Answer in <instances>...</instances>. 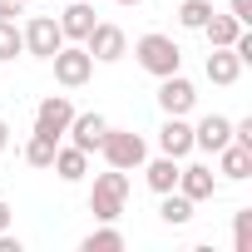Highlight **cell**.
<instances>
[{"mask_svg": "<svg viewBox=\"0 0 252 252\" xmlns=\"http://www.w3.org/2000/svg\"><path fill=\"white\" fill-rule=\"evenodd\" d=\"M94 30V0H74V5L60 15V35L69 45H84V35Z\"/></svg>", "mask_w": 252, "mask_h": 252, "instance_id": "13", "label": "cell"}, {"mask_svg": "<svg viewBox=\"0 0 252 252\" xmlns=\"http://www.w3.org/2000/svg\"><path fill=\"white\" fill-rule=\"evenodd\" d=\"M20 35H25V55H35V60H50V55L64 45L55 15H30V20L20 25Z\"/></svg>", "mask_w": 252, "mask_h": 252, "instance_id": "5", "label": "cell"}, {"mask_svg": "<svg viewBox=\"0 0 252 252\" xmlns=\"http://www.w3.org/2000/svg\"><path fill=\"white\" fill-rule=\"evenodd\" d=\"M178 193H183V198H193V203L213 198V193H218L213 168H208V163H178Z\"/></svg>", "mask_w": 252, "mask_h": 252, "instance_id": "11", "label": "cell"}, {"mask_svg": "<svg viewBox=\"0 0 252 252\" xmlns=\"http://www.w3.org/2000/svg\"><path fill=\"white\" fill-rule=\"evenodd\" d=\"M193 104H198V89H193V79H183V69L158 79V109L163 114H188Z\"/></svg>", "mask_w": 252, "mask_h": 252, "instance_id": "8", "label": "cell"}, {"mask_svg": "<svg viewBox=\"0 0 252 252\" xmlns=\"http://www.w3.org/2000/svg\"><path fill=\"white\" fill-rule=\"evenodd\" d=\"M84 50H89L99 64H114V60H124V55H129V35H124L119 25H104V20H94V30L84 35Z\"/></svg>", "mask_w": 252, "mask_h": 252, "instance_id": "6", "label": "cell"}, {"mask_svg": "<svg viewBox=\"0 0 252 252\" xmlns=\"http://www.w3.org/2000/svg\"><path fill=\"white\" fill-rule=\"evenodd\" d=\"M119 247H124V232H119V227H109V222H104L99 232H89V237H84V252H119Z\"/></svg>", "mask_w": 252, "mask_h": 252, "instance_id": "22", "label": "cell"}, {"mask_svg": "<svg viewBox=\"0 0 252 252\" xmlns=\"http://www.w3.org/2000/svg\"><path fill=\"white\" fill-rule=\"evenodd\" d=\"M69 119H74V104H69V94H50V99H40V109H35V134L64 139Z\"/></svg>", "mask_w": 252, "mask_h": 252, "instance_id": "7", "label": "cell"}, {"mask_svg": "<svg viewBox=\"0 0 252 252\" xmlns=\"http://www.w3.org/2000/svg\"><path fill=\"white\" fill-rule=\"evenodd\" d=\"M10 227V203H0V232Z\"/></svg>", "mask_w": 252, "mask_h": 252, "instance_id": "29", "label": "cell"}, {"mask_svg": "<svg viewBox=\"0 0 252 252\" xmlns=\"http://www.w3.org/2000/svg\"><path fill=\"white\" fill-rule=\"evenodd\" d=\"M55 149H60V139H50V134H30V144H25V163H30V168H50V163H55Z\"/></svg>", "mask_w": 252, "mask_h": 252, "instance_id": "20", "label": "cell"}, {"mask_svg": "<svg viewBox=\"0 0 252 252\" xmlns=\"http://www.w3.org/2000/svg\"><path fill=\"white\" fill-rule=\"evenodd\" d=\"M99 154H104V163L109 168H144V158H149V144H144V134H134V129H104V139H99Z\"/></svg>", "mask_w": 252, "mask_h": 252, "instance_id": "1", "label": "cell"}, {"mask_svg": "<svg viewBox=\"0 0 252 252\" xmlns=\"http://www.w3.org/2000/svg\"><path fill=\"white\" fill-rule=\"evenodd\" d=\"M158 149H163L168 158H188V154H193V124H188L183 114H168V119H163Z\"/></svg>", "mask_w": 252, "mask_h": 252, "instance_id": "10", "label": "cell"}, {"mask_svg": "<svg viewBox=\"0 0 252 252\" xmlns=\"http://www.w3.org/2000/svg\"><path fill=\"white\" fill-rule=\"evenodd\" d=\"M15 15H25V0H0V20H15Z\"/></svg>", "mask_w": 252, "mask_h": 252, "instance_id": "26", "label": "cell"}, {"mask_svg": "<svg viewBox=\"0 0 252 252\" xmlns=\"http://www.w3.org/2000/svg\"><path fill=\"white\" fill-rule=\"evenodd\" d=\"M208 15H213V0H183V5H178V25L183 30H203Z\"/></svg>", "mask_w": 252, "mask_h": 252, "instance_id": "21", "label": "cell"}, {"mask_svg": "<svg viewBox=\"0 0 252 252\" xmlns=\"http://www.w3.org/2000/svg\"><path fill=\"white\" fill-rule=\"evenodd\" d=\"M0 252H20V237H10V227L0 232Z\"/></svg>", "mask_w": 252, "mask_h": 252, "instance_id": "27", "label": "cell"}, {"mask_svg": "<svg viewBox=\"0 0 252 252\" xmlns=\"http://www.w3.org/2000/svg\"><path fill=\"white\" fill-rule=\"evenodd\" d=\"M222 144H232V119H227V114H203V119L193 124V149L218 154Z\"/></svg>", "mask_w": 252, "mask_h": 252, "instance_id": "9", "label": "cell"}, {"mask_svg": "<svg viewBox=\"0 0 252 252\" xmlns=\"http://www.w3.org/2000/svg\"><path fill=\"white\" fill-rule=\"evenodd\" d=\"M227 15L237 25H252V0H227Z\"/></svg>", "mask_w": 252, "mask_h": 252, "instance_id": "25", "label": "cell"}, {"mask_svg": "<svg viewBox=\"0 0 252 252\" xmlns=\"http://www.w3.org/2000/svg\"><path fill=\"white\" fill-rule=\"evenodd\" d=\"M50 64H55V79H60L64 89H79V84H89V74H94V55H89L84 45H69V40L50 55Z\"/></svg>", "mask_w": 252, "mask_h": 252, "instance_id": "4", "label": "cell"}, {"mask_svg": "<svg viewBox=\"0 0 252 252\" xmlns=\"http://www.w3.org/2000/svg\"><path fill=\"white\" fill-rule=\"evenodd\" d=\"M134 55H139V64H144L154 79H163V74H178V69H183V50L173 45V35H158V30L139 35Z\"/></svg>", "mask_w": 252, "mask_h": 252, "instance_id": "3", "label": "cell"}, {"mask_svg": "<svg viewBox=\"0 0 252 252\" xmlns=\"http://www.w3.org/2000/svg\"><path fill=\"white\" fill-rule=\"evenodd\" d=\"M232 247L237 252H252V208H237L232 213Z\"/></svg>", "mask_w": 252, "mask_h": 252, "instance_id": "24", "label": "cell"}, {"mask_svg": "<svg viewBox=\"0 0 252 252\" xmlns=\"http://www.w3.org/2000/svg\"><path fill=\"white\" fill-rule=\"evenodd\" d=\"M242 30H247V25H237L232 15H218V10H213V15H208V25H203V35H208V45H213V50H227Z\"/></svg>", "mask_w": 252, "mask_h": 252, "instance_id": "18", "label": "cell"}, {"mask_svg": "<svg viewBox=\"0 0 252 252\" xmlns=\"http://www.w3.org/2000/svg\"><path fill=\"white\" fill-rule=\"evenodd\" d=\"M124 203H129V173H124V168L99 173L94 188H89V213H94L99 222H114V218L124 213Z\"/></svg>", "mask_w": 252, "mask_h": 252, "instance_id": "2", "label": "cell"}, {"mask_svg": "<svg viewBox=\"0 0 252 252\" xmlns=\"http://www.w3.org/2000/svg\"><path fill=\"white\" fill-rule=\"evenodd\" d=\"M218 173L232 178V183L252 178V149H247V144H222V149H218Z\"/></svg>", "mask_w": 252, "mask_h": 252, "instance_id": "14", "label": "cell"}, {"mask_svg": "<svg viewBox=\"0 0 252 252\" xmlns=\"http://www.w3.org/2000/svg\"><path fill=\"white\" fill-rule=\"evenodd\" d=\"M5 149H10V124L0 119V154H5Z\"/></svg>", "mask_w": 252, "mask_h": 252, "instance_id": "28", "label": "cell"}, {"mask_svg": "<svg viewBox=\"0 0 252 252\" xmlns=\"http://www.w3.org/2000/svg\"><path fill=\"white\" fill-rule=\"evenodd\" d=\"M15 55H25V35L15 20H0V60H15Z\"/></svg>", "mask_w": 252, "mask_h": 252, "instance_id": "23", "label": "cell"}, {"mask_svg": "<svg viewBox=\"0 0 252 252\" xmlns=\"http://www.w3.org/2000/svg\"><path fill=\"white\" fill-rule=\"evenodd\" d=\"M50 168H55V173H60L64 183H79V178L89 173V154H84V149H74V144H60V149H55V163H50Z\"/></svg>", "mask_w": 252, "mask_h": 252, "instance_id": "16", "label": "cell"}, {"mask_svg": "<svg viewBox=\"0 0 252 252\" xmlns=\"http://www.w3.org/2000/svg\"><path fill=\"white\" fill-rule=\"evenodd\" d=\"M119 5H144V0H119Z\"/></svg>", "mask_w": 252, "mask_h": 252, "instance_id": "30", "label": "cell"}, {"mask_svg": "<svg viewBox=\"0 0 252 252\" xmlns=\"http://www.w3.org/2000/svg\"><path fill=\"white\" fill-rule=\"evenodd\" d=\"M144 178H149L154 193H173L178 188V158H168V154H158L154 163L144 158Z\"/></svg>", "mask_w": 252, "mask_h": 252, "instance_id": "17", "label": "cell"}, {"mask_svg": "<svg viewBox=\"0 0 252 252\" xmlns=\"http://www.w3.org/2000/svg\"><path fill=\"white\" fill-rule=\"evenodd\" d=\"M237 74H242V60H237V50H232V45L208 55V79H213V84L232 89V84H237Z\"/></svg>", "mask_w": 252, "mask_h": 252, "instance_id": "15", "label": "cell"}, {"mask_svg": "<svg viewBox=\"0 0 252 252\" xmlns=\"http://www.w3.org/2000/svg\"><path fill=\"white\" fill-rule=\"evenodd\" d=\"M104 129H109V119H104V114H74L64 134H69V144H74V149L94 154V149H99V139H104Z\"/></svg>", "mask_w": 252, "mask_h": 252, "instance_id": "12", "label": "cell"}, {"mask_svg": "<svg viewBox=\"0 0 252 252\" xmlns=\"http://www.w3.org/2000/svg\"><path fill=\"white\" fill-rule=\"evenodd\" d=\"M158 198H163V208H158V218H163L168 227H183V222L193 218V198H183L178 188H173V193H158Z\"/></svg>", "mask_w": 252, "mask_h": 252, "instance_id": "19", "label": "cell"}]
</instances>
